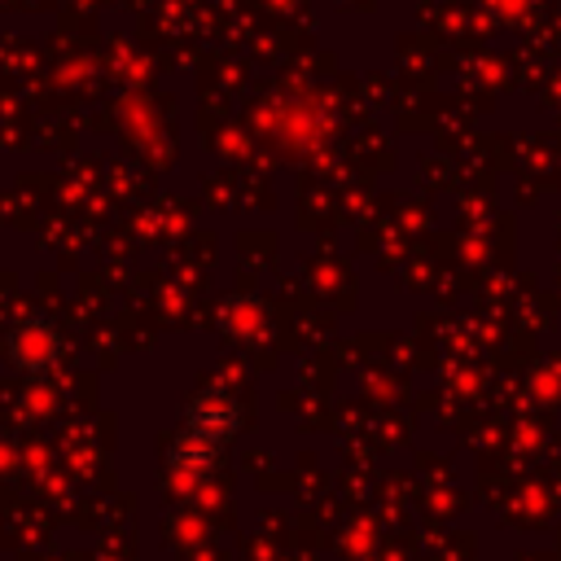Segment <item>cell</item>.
Wrapping results in <instances>:
<instances>
[{"label":"cell","mask_w":561,"mask_h":561,"mask_svg":"<svg viewBox=\"0 0 561 561\" xmlns=\"http://www.w3.org/2000/svg\"><path fill=\"white\" fill-rule=\"evenodd\" d=\"M61 351H66V342L48 316H22L4 333V355L22 381H44L61 364Z\"/></svg>","instance_id":"cell-1"},{"label":"cell","mask_w":561,"mask_h":561,"mask_svg":"<svg viewBox=\"0 0 561 561\" xmlns=\"http://www.w3.org/2000/svg\"><path fill=\"white\" fill-rule=\"evenodd\" d=\"M241 421H245L241 399L228 386H202L184 403V430H193V434H202V438H210L219 447H228L241 434Z\"/></svg>","instance_id":"cell-2"},{"label":"cell","mask_w":561,"mask_h":561,"mask_svg":"<svg viewBox=\"0 0 561 561\" xmlns=\"http://www.w3.org/2000/svg\"><path fill=\"white\" fill-rule=\"evenodd\" d=\"M254 324H263V307H259V298H245V294L224 298V307H219V329H224V333L245 337Z\"/></svg>","instance_id":"cell-3"}]
</instances>
